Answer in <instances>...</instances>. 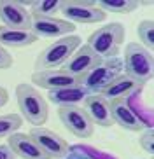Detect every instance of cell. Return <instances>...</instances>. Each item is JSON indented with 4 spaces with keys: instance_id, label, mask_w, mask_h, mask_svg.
Here are the masks:
<instances>
[{
    "instance_id": "6da1fadb",
    "label": "cell",
    "mask_w": 154,
    "mask_h": 159,
    "mask_svg": "<svg viewBox=\"0 0 154 159\" xmlns=\"http://www.w3.org/2000/svg\"><path fill=\"white\" fill-rule=\"evenodd\" d=\"M16 102L21 112L19 116L25 117L33 128L44 126L49 116V105L44 100V96L39 93V89H35L26 82L18 84L16 86Z\"/></svg>"
},
{
    "instance_id": "7a4b0ae2",
    "label": "cell",
    "mask_w": 154,
    "mask_h": 159,
    "mask_svg": "<svg viewBox=\"0 0 154 159\" xmlns=\"http://www.w3.org/2000/svg\"><path fill=\"white\" fill-rule=\"evenodd\" d=\"M79 47H81V37L75 35V33L58 39L56 42L49 44L39 52L37 60H35V72L61 68Z\"/></svg>"
},
{
    "instance_id": "3957f363",
    "label": "cell",
    "mask_w": 154,
    "mask_h": 159,
    "mask_svg": "<svg viewBox=\"0 0 154 159\" xmlns=\"http://www.w3.org/2000/svg\"><path fill=\"white\" fill-rule=\"evenodd\" d=\"M123 42H124V26L121 23H107L89 35L86 46L100 60H107L119 54Z\"/></svg>"
},
{
    "instance_id": "277c9868",
    "label": "cell",
    "mask_w": 154,
    "mask_h": 159,
    "mask_svg": "<svg viewBox=\"0 0 154 159\" xmlns=\"http://www.w3.org/2000/svg\"><path fill=\"white\" fill-rule=\"evenodd\" d=\"M123 70L138 82L145 84L154 75V61L151 51H147L138 42H128L124 47V58H123Z\"/></svg>"
},
{
    "instance_id": "5b68a950",
    "label": "cell",
    "mask_w": 154,
    "mask_h": 159,
    "mask_svg": "<svg viewBox=\"0 0 154 159\" xmlns=\"http://www.w3.org/2000/svg\"><path fill=\"white\" fill-rule=\"evenodd\" d=\"M119 74H123V60L121 58H107V60H100L93 70L81 79V86L88 89L89 94H98L105 86L114 80Z\"/></svg>"
},
{
    "instance_id": "8992f818",
    "label": "cell",
    "mask_w": 154,
    "mask_h": 159,
    "mask_svg": "<svg viewBox=\"0 0 154 159\" xmlns=\"http://www.w3.org/2000/svg\"><path fill=\"white\" fill-rule=\"evenodd\" d=\"M63 19L70 21L72 25H95L105 19V12L96 7V2L91 0H63L60 9Z\"/></svg>"
},
{
    "instance_id": "52a82bcc",
    "label": "cell",
    "mask_w": 154,
    "mask_h": 159,
    "mask_svg": "<svg viewBox=\"0 0 154 159\" xmlns=\"http://www.w3.org/2000/svg\"><path fill=\"white\" fill-rule=\"evenodd\" d=\"M58 117L61 124L77 138H89L93 136L95 124L89 121V117L82 110L81 105L75 107H61L58 108Z\"/></svg>"
},
{
    "instance_id": "ba28073f",
    "label": "cell",
    "mask_w": 154,
    "mask_h": 159,
    "mask_svg": "<svg viewBox=\"0 0 154 159\" xmlns=\"http://www.w3.org/2000/svg\"><path fill=\"white\" fill-rule=\"evenodd\" d=\"M32 138L39 143L44 154L47 156L49 159H65L67 154L70 150V145L65 138H61L58 133H54L49 128L44 126H37L30 131Z\"/></svg>"
},
{
    "instance_id": "9c48e42d",
    "label": "cell",
    "mask_w": 154,
    "mask_h": 159,
    "mask_svg": "<svg viewBox=\"0 0 154 159\" xmlns=\"http://www.w3.org/2000/svg\"><path fill=\"white\" fill-rule=\"evenodd\" d=\"M30 32L35 37L42 39H61L67 35H72L75 32V25H72L67 19L53 18H40V16H32L30 21Z\"/></svg>"
},
{
    "instance_id": "30bf717a",
    "label": "cell",
    "mask_w": 154,
    "mask_h": 159,
    "mask_svg": "<svg viewBox=\"0 0 154 159\" xmlns=\"http://www.w3.org/2000/svg\"><path fill=\"white\" fill-rule=\"evenodd\" d=\"M0 19L2 26L14 30H30L32 16L19 0H0Z\"/></svg>"
},
{
    "instance_id": "8fae6325",
    "label": "cell",
    "mask_w": 154,
    "mask_h": 159,
    "mask_svg": "<svg viewBox=\"0 0 154 159\" xmlns=\"http://www.w3.org/2000/svg\"><path fill=\"white\" fill-rule=\"evenodd\" d=\"M145 84L138 82L137 79L130 77L126 74H119L114 80H110L105 88L100 91L98 94H102L103 98H107L109 102L110 100H128L131 96L138 94L142 89H144Z\"/></svg>"
},
{
    "instance_id": "7c38bea8",
    "label": "cell",
    "mask_w": 154,
    "mask_h": 159,
    "mask_svg": "<svg viewBox=\"0 0 154 159\" xmlns=\"http://www.w3.org/2000/svg\"><path fill=\"white\" fill-rule=\"evenodd\" d=\"M32 84L37 88L54 91V89H63V88H72V86L81 84L79 79L72 77L61 68L56 70H39L32 74Z\"/></svg>"
},
{
    "instance_id": "4fadbf2b",
    "label": "cell",
    "mask_w": 154,
    "mask_h": 159,
    "mask_svg": "<svg viewBox=\"0 0 154 159\" xmlns=\"http://www.w3.org/2000/svg\"><path fill=\"white\" fill-rule=\"evenodd\" d=\"M82 110L89 117V121L102 128H109L114 124L110 114V103L102 94H88L82 102Z\"/></svg>"
},
{
    "instance_id": "5bb4252c",
    "label": "cell",
    "mask_w": 154,
    "mask_h": 159,
    "mask_svg": "<svg viewBox=\"0 0 154 159\" xmlns=\"http://www.w3.org/2000/svg\"><path fill=\"white\" fill-rule=\"evenodd\" d=\"M98 63H100V58H98L88 46H81L79 49L68 58V61H67L65 65L61 66V70H65L67 74H70L72 77L81 80L89 70H93Z\"/></svg>"
},
{
    "instance_id": "9a60e30c",
    "label": "cell",
    "mask_w": 154,
    "mask_h": 159,
    "mask_svg": "<svg viewBox=\"0 0 154 159\" xmlns=\"http://www.w3.org/2000/svg\"><path fill=\"white\" fill-rule=\"evenodd\" d=\"M110 114L112 121L119 124L123 129L128 131H142L145 128V122L142 121V117L133 110L128 100H110Z\"/></svg>"
},
{
    "instance_id": "2e32d148",
    "label": "cell",
    "mask_w": 154,
    "mask_h": 159,
    "mask_svg": "<svg viewBox=\"0 0 154 159\" xmlns=\"http://www.w3.org/2000/svg\"><path fill=\"white\" fill-rule=\"evenodd\" d=\"M7 145L14 152V156L19 159H49L44 150L39 147V143L32 138L30 133H19L16 131L14 135L7 138Z\"/></svg>"
},
{
    "instance_id": "e0dca14e",
    "label": "cell",
    "mask_w": 154,
    "mask_h": 159,
    "mask_svg": "<svg viewBox=\"0 0 154 159\" xmlns=\"http://www.w3.org/2000/svg\"><path fill=\"white\" fill-rule=\"evenodd\" d=\"M88 89L82 88L81 84L72 86V88H63V89H54V91H47V100L54 103L58 108L61 107H75L84 102L88 96Z\"/></svg>"
},
{
    "instance_id": "ac0fdd59",
    "label": "cell",
    "mask_w": 154,
    "mask_h": 159,
    "mask_svg": "<svg viewBox=\"0 0 154 159\" xmlns=\"http://www.w3.org/2000/svg\"><path fill=\"white\" fill-rule=\"evenodd\" d=\"M37 40V37L33 35L30 30H14L7 28L0 25V46L2 47H28Z\"/></svg>"
},
{
    "instance_id": "d6986e66",
    "label": "cell",
    "mask_w": 154,
    "mask_h": 159,
    "mask_svg": "<svg viewBox=\"0 0 154 159\" xmlns=\"http://www.w3.org/2000/svg\"><path fill=\"white\" fill-rule=\"evenodd\" d=\"M142 5L138 0H98L96 7L102 12H112V14H130Z\"/></svg>"
},
{
    "instance_id": "ffe728a7",
    "label": "cell",
    "mask_w": 154,
    "mask_h": 159,
    "mask_svg": "<svg viewBox=\"0 0 154 159\" xmlns=\"http://www.w3.org/2000/svg\"><path fill=\"white\" fill-rule=\"evenodd\" d=\"M63 0H32L30 4V16H40V18H53L60 12Z\"/></svg>"
},
{
    "instance_id": "44dd1931",
    "label": "cell",
    "mask_w": 154,
    "mask_h": 159,
    "mask_svg": "<svg viewBox=\"0 0 154 159\" xmlns=\"http://www.w3.org/2000/svg\"><path fill=\"white\" fill-rule=\"evenodd\" d=\"M23 124V117L19 114H4L0 116V138H9Z\"/></svg>"
},
{
    "instance_id": "7402d4cb",
    "label": "cell",
    "mask_w": 154,
    "mask_h": 159,
    "mask_svg": "<svg viewBox=\"0 0 154 159\" xmlns=\"http://www.w3.org/2000/svg\"><path fill=\"white\" fill-rule=\"evenodd\" d=\"M137 35L140 39V46H144L147 51H151V47L154 46V23L151 19L140 21L137 26Z\"/></svg>"
},
{
    "instance_id": "603a6c76",
    "label": "cell",
    "mask_w": 154,
    "mask_h": 159,
    "mask_svg": "<svg viewBox=\"0 0 154 159\" xmlns=\"http://www.w3.org/2000/svg\"><path fill=\"white\" fill-rule=\"evenodd\" d=\"M138 143L149 156L154 154V133H152V128L151 126H147V128L142 129V135H140Z\"/></svg>"
},
{
    "instance_id": "cb8c5ba5",
    "label": "cell",
    "mask_w": 154,
    "mask_h": 159,
    "mask_svg": "<svg viewBox=\"0 0 154 159\" xmlns=\"http://www.w3.org/2000/svg\"><path fill=\"white\" fill-rule=\"evenodd\" d=\"M11 66H12V56L5 47L0 46V70H7Z\"/></svg>"
},
{
    "instance_id": "d4e9b609",
    "label": "cell",
    "mask_w": 154,
    "mask_h": 159,
    "mask_svg": "<svg viewBox=\"0 0 154 159\" xmlns=\"http://www.w3.org/2000/svg\"><path fill=\"white\" fill-rule=\"evenodd\" d=\"M0 159H16L14 152L9 149V145H0Z\"/></svg>"
},
{
    "instance_id": "484cf974",
    "label": "cell",
    "mask_w": 154,
    "mask_h": 159,
    "mask_svg": "<svg viewBox=\"0 0 154 159\" xmlns=\"http://www.w3.org/2000/svg\"><path fill=\"white\" fill-rule=\"evenodd\" d=\"M7 102H9V93H7L5 88L0 86V108L4 107V105H7Z\"/></svg>"
}]
</instances>
